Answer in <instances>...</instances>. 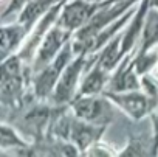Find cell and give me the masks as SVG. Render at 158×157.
<instances>
[{"mask_svg":"<svg viewBox=\"0 0 158 157\" xmlns=\"http://www.w3.org/2000/svg\"><path fill=\"white\" fill-rule=\"evenodd\" d=\"M65 39H67V33L62 31V28H54V30H51V31L47 34V37H45L42 47H40L39 51H37L36 67H37V68H44L45 65H48V62L54 58V55L57 53V50L60 48V45L65 42Z\"/></svg>","mask_w":158,"mask_h":157,"instance_id":"cell-7","label":"cell"},{"mask_svg":"<svg viewBox=\"0 0 158 157\" xmlns=\"http://www.w3.org/2000/svg\"><path fill=\"white\" fill-rule=\"evenodd\" d=\"M107 97L113 100L123 111H126L135 120H139L141 117H144L150 109V98L136 90H132V92L129 90L123 94L112 92V94H107Z\"/></svg>","mask_w":158,"mask_h":157,"instance_id":"cell-3","label":"cell"},{"mask_svg":"<svg viewBox=\"0 0 158 157\" xmlns=\"http://www.w3.org/2000/svg\"><path fill=\"white\" fill-rule=\"evenodd\" d=\"M54 0H31V2L27 5V8L23 10L22 16H20V22L25 24V25H30L33 24L44 11H47L51 3Z\"/></svg>","mask_w":158,"mask_h":157,"instance_id":"cell-12","label":"cell"},{"mask_svg":"<svg viewBox=\"0 0 158 157\" xmlns=\"http://www.w3.org/2000/svg\"><path fill=\"white\" fill-rule=\"evenodd\" d=\"M93 7L90 3L81 2V0H76V2L70 3L60 17V25L65 30H74L79 28L81 25H84L93 14Z\"/></svg>","mask_w":158,"mask_h":157,"instance_id":"cell-6","label":"cell"},{"mask_svg":"<svg viewBox=\"0 0 158 157\" xmlns=\"http://www.w3.org/2000/svg\"><path fill=\"white\" fill-rule=\"evenodd\" d=\"M150 2H152V5H153V7H156V8H158V0H150Z\"/></svg>","mask_w":158,"mask_h":157,"instance_id":"cell-22","label":"cell"},{"mask_svg":"<svg viewBox=\"0 0 158 157\" xmlns=\"http://www.w3.org/2000/svg\"><path fill=\"white\" fill-rule=\"evenodd\" d=\"M143 87L146 89V94H147L149 98H150V97H156V94H158V86H156V83L152 80L150 76H144V78H143Z\"/></svg>","mask_w":158,"mask_h":157,"instance_id":"cell-19","label":"cell"},{"mask_svg":"<svg viewBox=\"0 0 158 157\" xmlns=\"http://www.w3.org/2000/svg\"><path fill=\"white\" fill-rule=\"evenodd\" d=\"M107 81V70L98 64L85 78V81L81 87V95L85 97V95H96L102 90L104 84Z\"/></svg>","mask_w":158,"mask_h":157,"instance_id":"cell-8","label":"cell"},{"mask_svg":"<svg viewBox=\"0 0 158 157\" xmlns=\"http://www.w3.org/2000/svg\"><path fill=\"white\" fill-rule=\"evenodd\" d=\"M119 157H144L143 155V151L139 149L138 145H129L121 154Z\"/></svg>","mask_w":158,"mask_h":157,"instance_id":"cell-20","label":"cell"},{"mask_svg":"<svg viewBox=\"0 0 158 157\" xmlns=\"http://www.w3.org/2000/svg\"><path fill=\"white\" fill-rule=\"evenodd\" d=\"M89 157H112V152H110L107 148L96 145V146H93V148L89 151Z\"/></svg>","mask_w":158,"mask_h":157,"instance_id":"cell-21","label":"cell"},{"mask_svg":"<svg viewBox=\"0 0 158 157\" xmlns=\"http://www.w3.org/2000/svg\"><path fill=\"white\" fill-rule=\"evenodd\" d=\"M82 64H84L82 58H79L64 68L59 81L56 84V89H54V101L56 103H59V104L67 103L73 97L76 84H77V78L82 70Z\"/></svg>","mask_w":158,"mask_h":157,"instance_id":"cell-5","label":"cell"},{"mask_svg":"<svg viewBox=\"0 0 158 157\" xmlns=\"http://www.w3.org/2000/svg\"><path fill=\"white\" fill-rule=\"evenodd\" d=\"M73 111L77 118L93 124H104L112 120V107L109 101L104 98H98L95 95H85L73 103Z\"/></svg>","mask_w":158,"mask_h":157,"instance_id":"cell-1","label":"cell"},{"mask_svg":"<svg viewBox=\"0 0 158 157\" xmlns=\"http://www.w3.org/2000/svg\"><path fill=\"white\" fill-rule=\"evenodd\" d=\"M22 36H23V28L22 27H5L2 30L0 44H2V56L3 58H6L8 53L19 44Z\"/></svg>","mask_w":158,"mask_h":157,"instance_id":"cell-11","label":"cell"},{"mask_svg":"<svg viewBox=\"0 0 158 157\" xmlns=\"http://www.w3.org/2000/svg\"><path fill=\"white\" fill-rule=\"evenodd\" d=\"M22 90V80L20 75H6L2 73V100L3 103H10L16 100V97Z\"/></svg>","mask_w":158,"mask_h":157,"instance_id":"cell-10","label":"cell"},{"mask_svg":"<svg viewBox=\"0 0 158 157\" xmlns=\"http://www.w3.org/2000/svg\"><path fill=\"white\" fill-rule=\"evenodd\" d=\"M138 80H136V75L132 72V68H121L115 80L110 86V89L113 92H129V90H138Z\"/></svg>","mask_w":158,"mask_h":157,"instance_id":"cell-9","label":"cell"},{"mask_svg":"<svg viewBox=\"0 0 158 157\" xmlns=\"http://www.w3.org/2000/svg\"><path fill=\"white\" fill-rule=\"evenodd\" d=\"M156 59H158V56L156 55H147V53H143L138 59H136V62H135V67H136V72L138 73H146L155 62H156Z\"/></svg>","mask_w":158,"mask_h":157,"instance_id":"cell-18","label":"cell"},{"mask_svg":"<svg viewBox=\"0 0 158 157\" xmlns=\"http://www.w3.org/2000/svg\"><path fill=\"white\" fill-rule=\"evenodd\" d=\"M47 157H77V149L71 143L56 142L50 145L47 151Z\"/></svg>","mask_w":158,"mask_h":157,"instance_id":"cell-15","label":"cell"},{"mask_svg":"<svg viewBox=\"0 0 158 157\" xmlns=\"http://www.w3.org/2000/svg\"><path fill=\"white\" fill-rule=\"evenodd\" d=\"M68 59H70V48L65 47L64 51L59 53L57 58L51 64H48L42 68V72L39 73L37 80H36V94L39 97H47L50 94V90L53 89V86L57 84L64 68L67 67Z\"/></svg>","mask_w":158,"mask_h":157,"instance_id":"cell-2","label":"cell"},{"mask_svg":"<svg viewBox=\"0 0 158 157\" xmlns=\"http://www.w3.org/2000/svg\"><path fill=\"white\" fill-rule=\"evenodd\" d=\"M19 146H25V143L16 135V132L13 131V128L3 124L2 126V148H19Z\"/></svg>","mask_w":158,"mask_h":157,"instance_id":"cell-17","label":"cell"},{"mask_svg":"<svg viewBox=\"0 0 158 157\" xmlns=\"http://www.w3.org/2000/svg\"><path fill=\"white\" fill-rule=\"evenodd\" d=\"M102 132V128L99 129L98 124L84 121L81 118L77 120H68V126L65 131V138H70L73 145H76L79 149L89 148L93 142L99 138Z\"/></svg>","mask_w":158,"mask_h":157,"instance_id":"cell-4","label":"cell"},{"mask_svg":"<svg viewBox=\"0 0 158 157\" xmlns=\"http://www.w3.org/2000/svg\"><path fill=\"white\" fill-rule=\"evenodd\" d=\"M146 7H147V3L144 2V3H143V7H141V10H139V13H138V17L133 20L132 27H130V28H129V31L124 34L123 47H121L123 53H124V51H127V50L132 47V44H133V41H135V36H136V33H138V30H139V27H141V20H143V16H144Z\"/></svg>","mask_w":158,"mask_h":157,"instance_id":"cell-16","label":"cell"},{"mask_svg":"<svg viewBox=\"0 0 158 157\" xmlns=\"http://www.w3.org/2000/svg\"><path fill=\"white\" fill-rule=\"evenodd\" d=\"M118 47H119V39H115V41L106 48V51L102 53V56H101V59H99V64H101L106 70H110V68L115 67V64L118 62V59H119V56H121V53H123V50H119Z\"/></svg>","mask_w":158,"mask_h":157,"instance_id":"cell-14","label":"cell"},{"mask_svg":"<svg viewBox=\"0 0 158 157\" xmlns=\"http://www.w3.org/2000/svg\"><path fill=\"white\" fill-rule=\"evenodd\" d=\"M158 42V11H150L144 30V50Z\"/></svg>","mask_w":158,"mask_h":157,"instance_id":"cell-13","label":"cell"}]
</instances>
